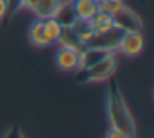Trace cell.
I'll return each instance as SVG.
<instances>
[{"label":"cell","instance_id":"obj_1","mask_svg":"<svg viewBox=\"0 0 154 138\" xmlns=\"http://www.w3.org/2000/svg\"><path fill=\"white\" fill-rule=\"evenodd\" d=\"M106 115L109 127L118 128L126 138L136 136V121L131 115L124 97L116 87H111L106 93Z\"/></svg>","mask_w":154,"mask_h":138},{"label":"cell","instance_id":"obj_2","mask_svg":"<svg viewBox=\"0 0 154 138\" xmlns=\"http://www.w3.org/2000/svg\"><path fill=\"white\" fill-rule=\"evenodd\" d=\"M118 68V58L116 52H108L104 57H101L98 62H94L91 67H88L83 72H76V73H85V83H101V82L109 80L114 75Z\"/></svg>","mask_w":154,"mask_h":138},{"label":"cell","instance_id":"obj_3","mask_svg":"<svg viewBox=\"0 0 154 138\" xmlns=\"http://www.w3.org/2000/svg\"><path fill=\"white\" fill-rule=\"evenodd\" d=\"M144 45H146V40H144L143 30H126L121 32V37L116 45V52H119L121 55L128 58H134L143 53Z\"/></svg>","mask_w":154,"mask_h":138},{"label":"cell","instance_id":"obj_4","mask_svg":"<svg viewBox=\"0 0 154 138\" xmlns=\"http://www.w3.org/2000/svg\"><path fill=\"white\" fill-rule=\"evenodd\" d=\"M114 27L121 32L126 30H143V22H141L139 15L134 10H131L128 5L123 4V7L118 10V14L113 15Z\"/></svg>","mask_w":154,"mask_h":138},{"label":"cell","instance_id":"obj_5","mask_svg":"<svg viewBox=\"0 0 154 138\" xmlns=\"http://www.w3.org/2000/svg\"><path fill=\"white\" fill-rule=\"evenodd\" d=\"M55 63H57L58 70L65 72V73H73L78 70L80 53L75 50H70V48L60 47L57 50V55H55Z\"/></svg>","mask_w":154,"mask_h":138},{"label":"cell","instance_id":"obj_6","mask_svg":"<svg viewBox=\"0 0 154 138\" xmlns=\"http://www.w3.org/2000/svg\"><path fill=\"white\" fill-rule=\"evenodd\" d=\"M119 37H121V30H118V28H113L111 32H106V34H96L88 47L104 50V52H116V45Z\"/></svg>","mask_w":154,"mask_h":138},{"label":"cell","instance_id":"obj_7","mask_svg":"<svg viewBox=\"0 0 154 138\" xmlns=\"http://www.w3.org/2000/svg\"><path fill=\"white\" fill-rule=\"evenodd\" d=\"M68 28L71 30V34L76 37V40L80 42L83 47H88V45H90V42L93 40V37L96 35V32H94V28H93V25H91L90 20L75 18Z\"/></svg>","mask_w":154,"mask_h":138},{"label":"cell","instance_id":"obj_8","mask_svg":"<svg viewBox=\"0 0 154 138\" xmlns=\"http://www.w3.org/2000/svg\"><path fill=\"white\" fill-rule=\"evenodd\" d=\"M71 5L75 17L81 20H91L98 12V4L93 0H71Z\"/></svg>","mask_w":154,"mask_h":138},{"label":"cell","instance_id":"obj_9","mask_svg":"<svg viewBox=\"0 0 154 138\" xmlns=\"http://www.w3.org/2000/svg\"><path fill=\"white\" fill-rule=\"evenodd\" d=\"M28 40L33 47L37 48H47V47H51L48 43V40L45 38V34H43V20L42 18H35L32 22V25L28 27Z\"/></svg>","mask_w":154,"mask_h":138},{"label":"cell","instance_id":"obj_10","mask_svg":"<svg viewBox=\"0 0 154 138\" xmlns=\"http://www.w3.org/2000/svg\"><path fill=\"white\" fill-rule=\"evenodd\" d=\"M90 22H91V25H93L96 34H106V32H111L113 28H116L114 27V22H113V17L109 14H106V12H101V10H98Z\"/></svg>","mask_w":154,"mask_h":138},{"label":"cell","instance_id":"obj_11","mask_svg":"<svg viewBox=\"0 0 154 138\" xmlns=\"http://www.w3.org/2000/svg\"><path fill=\"white\" fill-rule=\"evenodd\" d=\"M61 30H63V25H61L55 17L43 18V34H45V38L48 40L50 45L57 43L58 37L61 35Z\"/></svg>","mask_w":154,"mask_h":138},{"label":"cell","instance_id":"obj_12","mask_svg":"<svg viewBox=\"0 0 154 138\" xmlns=\"http://www.w3.org/2000/svg\"><path fill=\"white\" fill-rule=\"evenodd\" d=\"M58 47H63V48H70V50H75L80 53L81 50H83V45L80 43V42L76 40V37H75L73 34H71V30L68 27H63V30H61V35L58 37L57 40Z\"/></svg>","mask_w":154,"mask_h":138},{"label":"cell","instance_id":"obj_13","mask_svg":"<svg viewBox=\"0 0 154 138\" xmlns=\"http://www.w3.org/2000/svg\"><path fill=\"white\" fill-rule=\"evenodd\" d=\"M60 0H40L37 5V8L33 10L35 18H48V17H53L55 10H57Z\"/></svg>","mask_w":154,"mask_h":138},{"label":"cell","instance_id":"obj_14","mask_svg":"<svg viewBox=\"0 0 154 138\" xmlns=\"http://www.w3.org/2000/svg\"><path fill=\"white\" fill-rule=\"evenodd\" d=\"M38 2L40 0H18L17 2V8H22V10H28L33 14V10L37 8Z\"/></svg>","mask_w":154,"mask_h":138},{"label":"cell","instance_id":"obj_15","mask_svg":"<svg viewBox=\"0 0 154 138\" xmlns=\"http://www.w3.org/2000/svg\"><path fill=\"white\" fill-rule=\"evenodd\" d=\"M8 0H0V22L4 20L8 14Z\"/></svg>","mask_w":154,"mask_h":138},{"label":"cell","instance_id":"obj_16","mask_svg":"<svg viewBox=\"0 0 154 138\" xmlns=\"http://www.w3.org/2000/svg\"><path fill=\"white\" fill-rule=\"evenodd\" d=\"M106 138H126L123 133H121L118 128H113V127H109V130L106 131Z\"/></svg>","mask_w":154,"mask_h":138},{"label":"cell","instance_id":"obj_17","mask_svg":"<svg viewBox=\"0 0 154 138\" xmlns=\"http://www.w3.org/2000/svg\"><path fill=\"white\" fill-rule=\"evenodd\" d=\"M111 4H124V0H108Z\"/></svg>","mask_w":154,"mask_h":138},{"label":"cell","instance_id":"obj_18","mask_svg":"<svg viewBox=\"0 0 154 138\" xmlns=\"http://www.w3.org/2000/svg\"><path fill=\"white\" fill-rule=\"evenodd\" d=\"M93 2H96V4H98V2H100V0H93Z\"/></svg>","mask_w":154,"mask_h":138}]
</instances>
